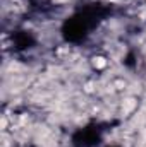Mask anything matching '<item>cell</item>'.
<instances>
[{
	"label": "cell",
	"mask_w": 146,
	"mask_h": 147,
	"mask_svg": "<svg viewBox=\"0 0 146 147\" xmlns=\"http://www.w3.org/2000/svg\"><path fill=\"white\" fill-rule=\"evenodd\" d=\"M95 65L96 67H103L105 65V60L103 58H95Z\"/></svg>",
	"instance_id": "6da1fadb"
}]
</instances>
